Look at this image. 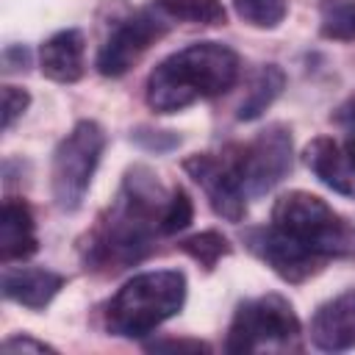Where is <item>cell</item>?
Returning <instances> with one entry per match:
<instances>
[{
    "instance_id": "7402d4cb",
    "label": "cell",
    "mask_w": 355,
    "mask_h": 355,
    "mask_svg": "<svg viewBox=\"0 0 355 355\" xmlns=\"http://www.w3.org/2000/svg\"><path fill=\"white\" fill-rule=\"evenodd\" d=\"M336 122H338V128L344 130V136H341V150L347 153V158L355 164V100H347L338 111H336Z\"/></svg>"
},
{
    "instance_id": "30bf717a",
    "label": "cell",
    "mask_w": 355,
    "mask_h": 355,
    "mask_svg": "<svg viewBox=\"0 0 355 355\" xmlns=\"http://www.w3.org/2000/svg\"><path fill=\"white\" fill-rule=\"evenodd\" d=\"M311 341L324 352L355 347V288L327 300L311 319Z\"/></svg>"
},
{
    "instance_id": "ba28073f",
    "label": "cell",
    "mask_w": 355,
    "mask_h": 355,
    "mask_svg": "<svg viewBox=\"0 0 355 355\" xmlns=\"http://www.w3.org/2000/svg\"><path fill=\"white\" fill-rule=\"evenodd\" d=\"M169 25L172 22L155 6L139 8L130 17L119 19L114 25V31L108 33V39L103 42L100 53H97V61H94L97 72L105 75V78L125 75L150 50V44H155L166 33Z\"/></svg>"
},
{
    "instance_id": "52a82bcc",
    "label": "cell",
    "mask_w": 355,
    "mask_h": 355,
    "mask_svg": "<svg viewBox=\"0 0 355 355\" xmlns=\"http://www.w3.org/2000/svg\"><path fill=\"white\" fill-rule=\"evenodd\" d=\"M105 147V133L94 119H80L55 147L50 166L53 200L61 211H75L94 178Z\"/></svg>"
},
{
    "instance_id": "277c9868",
    "label": "cell",
    "mask_w": 355,
    "mask_h": 355,
    "mask_svg": "<svg viewBox=\"0 0 355 355\" xmlns=\"http://www.w3.org/2000/svg\"><path fill=\"white\" fill-rule=\"evenodd\" d=\"M186 302V275L155 269L130 277L105 305V327L119 338H144Z\"/></svg>"
},
{
    "instance_id": "6da1fadb",
    "label": "cell",
    "mask_w": 355,
    "mask_h": 355,
    "mask_svg": "<svg viewBox=\"0 0 355 355\" xmlns=\"http://www.w3.org/2000/svg\"><path fill=\"white\" fill-rule=\"evenodd\" d=\"M247 247L286 283H302L327 261L355 255V225L297 189L277 197L269 225L247 230Z\"/></svg>"
},
{
    "instance_id": "ffe728a7",
    "label": "cell",
    "mask_w": 355,
    "mask_h": 355,
    "mask_svg": "<svg viewBox=\"0 0 355 355\" xmlns=\"http://www.w3.org/2000/svg\"><path fill=\"white\" fill-rule=\"evenodd\" d=\"M191 216H194V208H191L189 194L183 189H172L169 202H166V211H164V219H161L164 236H172V233H180L183 227H189Z\"/></svg>"
},
{
    "instance_id": "9c48e42d",
    "label": "cell",
    "mask_w": 355,
    "mask_h": 355,
    "mask_svg": "<svg viewBox=\"0 0 355 355\" xmlns=\"http://www.w3.org/2000/svg\"><path fill=\"white\" fill-rule=\"evenodd\" d=\"M183 169L194 178V183L205 191L211 208L216 216L227 222H241L247 214V200L233 189V183L225 178L216 153H197L183 161Z\"/></svg>"
},
{
    "instance_id": "8fae6325",
    "label": "cell",
    "mask_w": 355,
    "mask_h": 355,
    "mask_svg": "<svg viewBox=\"0 0 355 355\" xmlns=\"http://www.w3.org/2000/svg\"><path fill=\"white\" fill-rule=\"evenodd\" d=\"M305 164L308 169L333 191L352 197L355 200V164L347 158V153L341 150L338 139L330 136H316L308 147H305Z\"/></svg>"
},
{
    "instance_id": "4fadbf2b",
    "label": "cell",
    "mask_w": 355,
    "mask_h": 355,
    "mask_svg": "<svg viewBox=\"0 0 355 355\" xmlns=\"http://www.w3.org/2000/svg\"><path fill=\"white\" fill-rule=\"evenodd\" d=\"M83 53H86L83 33L75 28H67V31L53 33L42 44L39 67L55 83H75L83 75Z\"/></svg>"
},
{
    "instance_id": "2e32d148",
    "label": "cell",
    "mask_w": 355,
    "mask_h": 355,
    "mask_svg": "<svg viewBox=\"0 0 355 355\" xmlns=\"http://www.w3.org/2000/svg\"><path fill=\"white\" fill-rule=\"evenodd\" d=\"M153 6L169 22L225 25V6H222V0H153Z\"/></svg>"
},
{
    "instance_id": "3957f363",
    "label": "cell",
    "mask_w": 355,
    "mask_h": 355,
    "mask_svg": "<svg viewBox=\"0 0 355 355\" xmlns=\"http://www.w3.org/2000/svg\"><path fill=\"white\" fill-rule=\"evenodd\" d=\"M239 78V55L219 42H197L166 55L147 78L144 97L158 114H175L197 100L225 94Z\"/></svg>"
},
{
    "instance_id": "44dd1931",
    "label": "cell",
    "mask_w": 355,
    "mask_h": 355,
    "mask_svg": "<svg viewBox=\"0 0 355 355\" xmlns=\"http://www.w3.org/2000/svg\"><path fill=\"white\" fill-rule=\"evenodd\" d=\"M31 103V94L25 89H17V86H3V128L8 130L14 125L17 116L25 114Z\"/></svg>"
},
{
    "instance_id": "8992f818",
    "label": "cell",
    "mask_w": 355,
    "mask_h": 355,
    "mask_svg": "<svg viewBox=\"0 0 355 355\" xmlns=\"http://www.w3.org/2000/svg\"><path fill=\"white\" fill-rule=\"evenodd\" d=\"M263 347H300V319L280 294H261L244 300L227 327V352H255Z\"/></svg>"
},
{
    "instance_id": "ac0fdd59",
    "label": "cell",
    "mask_w": 355,
    "mask_h": 355,
    "mask_svg": "<svg viewBox=\"0 0 355 355\" xmlns=\"http://www.w3.org/2000/svg\"><path fill=\"white\" fill-rule=\"evenodd\" d=\"M236 14L252 28H277L286 17V0H233Z\"/></svg>"
},
{
    "instance_id": "7c38bea8",
    "label": "cell",
    "mask_w": 355,
    "mask_h": 355,
    "mask_svg": "<svg viewBox=\"0 0 355 355\" xmlns=\"http://www.w3.org/2000/svg\"><path fill=\"white\" fill-rule=\"evenodd\" d=\"M64 277L42 266H8L3 272V294L31 311H42L61 291Z\"/></svg>"
},
{
    "instance_id": "9a60e30c",
    "label": "cell",
    "mask_w": 355,
    "mask_h": 355,
    "mask_svg": "<svg viewBox=\"0 0 355 355\" xmlns=\"http://www.w3.org/2000/svg\"><path fill=\"white\" fill-rule=\"evenodd\" d=\"M283 86H286V75H283L280 67H275V64L261 67V69L255 72V78H252V83H250V89H247V94H244V100H241L236 116H239L241 122L258 119V116L277 100V94L283 92Z\"/></svg>"
},
{
    "instance_id": "cb8c5ba5",
    "label": "cell",
    "mask_w": 355,
    "mask_h": 355,
    "mask_svg": "<svg viewBox=\"0 0 355 355\" xmlns=\"http://www.w3.org/2000/svg\"><path fill=\"white\" fill-rule=\"evenodd\" d=\"M150 349H189V352H205L208 349V344H202V341H155V344H150Z\"/></svg>"
},
{
    "instance_id": "5bb4252c",
    "label": "cell",
    "mask_w": 355,
    "mask_h": 355,
    "mask_svg": "<svg viewBox=\"0 0 355 355\" xmlns=\"http://www.w3.org/2000/svg\"><path fill=\"white\" fill-rule=\"evenodd\" d=\"M36 247H39V239H36L31 208L22 200L8 197L0 214V261L3 263L25 261L36 252Z\"/></svg>"
},
{
    "instance_id": "d6986e66",
    "label": "cell",
    "mask_w": 355,
    "mask_h": 355,
    "mask_svg": "<svg viewBox=\"0 0 355 355\" xmlns=\"http://www.w3.org/2000/svg\"><path fill=\"white\" fill-rule=\"evenodd\" d=\"M180 250H183L186 255H191L197 263H202L205 269H214L216 261L230 252V244H227V239L219 236L216 230H205V233H197V236L180 241Z\"/></svg>"
},
{
    "instance_id": "e0dca14e",
    "label": "cell",
    "mask_w": 355,
    "mask_h": 355,
    "mask_svg": "<svg viewBox=\"0 0 355 355\" xmlns=\"http://www.w3.org/2000/svg\"><path fill=\"white\" fill-rule=\"evenodd\" d=\"M319 31L336 42H355V0H324L319 6Z\"/></svg>"
},
{
    "instance_id": "7a4b0ae2",
    "label": "cell",
    "mask_w": 355,
    "mask_h": 355,
    "mask_svg": "<svg viewBox=\"0 0 355 355\" xmlns=\"http://www.w3.org/2000/svg\"><path fill=\"white\" fill-rule=\"evenodd\" d=\"M169 194L147 166L128 169L116 200L97 222L86 244V261L92 266H116V269L139 263L153 250L155 236H164L161 219Z\"/></svg>"
},
{
    "instance_id": "603a6c76",
    "label": "cell",
    "mask_w": 355,
    "mask_h": 355,
    "mask_svg": "<svg viewBox=\"0 0 355 355\" xmlns=\"http://www.w3.org/2000/svg\"><path fill=\"white\" fill-rule=\"evenodd\" d=\"M3 349H6V352H25V349H33V352H53L50 344L36 341V338H28V336H14V338H8V341L3 344Z\"/></svg>"
},
{
    "instance_id": "5b68a950",
    "label": "cell",
    "mask_w": 355,
    "mask_h": 355,
    "mask_svg": "<svg viewBox=\"0 0 355 355\" xmlns=\"http://www.w3.org/2000/svg\"><path fill=\"white\" fill-rule=\"evenodd\" d=\"M230 183L250 200L272 191L291 169V133L283 125H269L244 144H227L216 153Z\"/></svg>"
}]
</instances>
